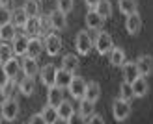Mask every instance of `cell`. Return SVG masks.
Instances as JSON below:
<instances>
[{
    "instance_id": "cell-2",
    "label": "cell",
    "mask_w": 153,
    "mask_h": 124,
    "mask_svg": "<svg viewBox=\"0 0 153 124\" xmlns=\"http://www.w3.org/2000/svg\"><path fill=\"white\" fill-rule=\"evenodd\" d=\"M131 104H129V100H123V98H116L112 102V115L114 119H116L118 122L129 119V115H131Z\"/></svg>"
},
{
    "instance_id": "cell-10",
    "label": "cell",
    "mask_w": 153,
    "mask_h": 124,
    "mask_svg": "<svg viewBox=\"0 0 153 124\" xmlns=\"http://www.w3.org/2000/svg\"><path fill=\"white\" fill-rule=\"evenodd\" d=\"M125 30H127L129 35H136L142 30V17L138 15V11L127 15V19H125Z\"/></svg>"
},
{
    "instance_id": "cell-18",
    "label": "cell",
    "mask_w": 153,
    "mask_h": 124,
    "mask_svg": "<svg viewBox=\"0 0 153 124\" xmlns=\"http://www.w3.org/2000/svg\"><path fill=\"white\" fill-rule=\"evenodd\" d=\"M99 96H101V87H99L97 82H88L86 83V91H84V98L90 100V102H97Z\"/></svg>"
},
{
    "instance_id": "cell-25",
    "label": "cell",
    "mask_w": 153,
    "mask_h": 124,
    "mask_svg": "<svg viewBox=\"0 0 153 124\" xmlns=\"http://www.w3.org/2000/svg\"><path fill=\"white\" fill-rule=\"evenodd\" d=\"M15 35H17V26L13 22H7V24L0 26V39L2 41H13Z\"/></svg>"
},
{
    "instance_id": "cell-42",
    "label": "cell",
    "mask_w": 153,
    "mask_h": 124,
    "mask_svg": "<svg viewBox=\"0 0 153 124\" xmlns=\"http://www.w3.org/2000/svg\"><path fill=\"white\" fill-rule=\"evenodd\" d=\"M84 2H86V6L90 7V9H94V7L99 4V0H84Z\"/></svg>"
},
{
    "instance_id": "cell-32",
    "label": "cell",
    "mask_w": 153,
    "mask_h": 124,
    "mask_svg": "<svg viewBox=\"0 0 153 124\" xmlns=\"http://www.w3.org/2000/svg\"><path fill=\"white\" fill-rule=\"evenodd\" d=\"M94 9L101 15L103 19H108L110 15H112V4L108 2V0H99V4L94 7Z\"/></svg>"
},
{
    "instance_id": "cell-43",
    "label": "cell",
    "mask_w": 153,
    "mask_h": 124,
    "mask_svg": "<svg viewBox=\"0 0 153 124\" xmlns=\"http://www.w3.org/2000/svg\"><path fill=\"white\" fill-rule=\"evenodd\" d=\"M0 120H4V107H2V102H0Z\"/></svg>"
},
{
    "instance_id": "cell-29",
    "label": "cell",
    "mask_w": 153,
    "mask_h": 124,
    "mask_svg": "<svg viewBox=\"0 0 153 124\" xmlns=\"http://www.w3.org/2000/svg\"><path fill=\"white\" fill-rule=\"evenodd\" d=\"M22 9L26 11L28 17H39V0H25V6H22Z\"/></svg>"
},
{
    "instance_id": "cell-37",
    "label": "cell",
    "mask_w": 153,
    "mask_h": 124,
    "mask_svg": "<svg viewBox=\"0 0 153 124\" xmlns=\"http://www.w3.org/2000/svg\"><path fill=\"white\" fill-rule=\"evenodd\" d=\"M56 9H60L62 13H71L73 11V7H75V4H73V0H56Z\"/></svg>"
},
{
    "instance_id": "cell-41",
    "label": "cell",
    "mask_w": 153,
    "mask_h": 124,
    "mask_svg": "<svg viewBox=\"0 0 153 124\" xmlns=\"http://www.w3.org/2000/svg\"><path fill=\"white\" fill-rule=\"evenodd\" d=\"M88 124H105V119L101 117V115H97V113H94V115H91V117H90Z\"/></svg>"
},
{
    "instance_id": "cell-13",
    "label": "cell",
    "mask_w": 153,
    "mask_h": 124,
    "mask_svg": "<svg viewBox=\"0 0 153 124\" xmlns=\"http://www.w3.org/2000/svg\"><path fill=\"white\" fill-rule=\"evenodd\" d=\"M45 50V44H43V39H39V37H30L28 41V50H26V56L28 58H39L41 52Z\"/></svg>"
},
{
    "instance_id": "cell-35",
    "label": "cell",
    "mask_w": 153,
    "mask_h": 124,
    "mask_svg": "<svg viewBox=\"0 0 153 124\" xmlns=\"http://www.w3.org/2000/svg\"><path fill=\"white\" fill-rule=\"evenodd\" d=\"M11 17H13V11L7 7L6 4H0V26L11 22Z\"/></svg>"
},
{
    "instance_id": "cell-15",
    "label": "cell",
    "mask_w": 153,
    "mask_h": 124,
    "mask_svg": "<svg viewBox=\"0 0 153 124\" xmlns=\"http://www.w3.org/2000/svg\"><path fill=\"white\" fill-rule=\"evenodd\" d=\"M121 72H123V82H129V83H133L140 76L138 69H136V63H133V61H125L121 65Z\"/></svg>"
},
{
    "instance_id": "cell-23",
    "label": "cell",
    "mask_w": 153,
    "mask_h": 124,
    "mask_svg": "<svg viewBox=\"0 0 153 124\" xmlns=\"http://www.w3.org/2000/svg\"><path fill=\"white\" fill-rule=\"evenodd\" d=\"M71 80H73V74H71V72H67L65 69H58V71H56V83H54V85H58V87L65 89V87H69Z\"/></svg>"
},
{
    "instance_id": "cell-22",
    "label": "cell",
    "mask_w": 153,
    "mask_h": 124,
    "mask_svg": "<svg viewBox=\"0 0 153 124\" xmlns=\"http://www.w3.org/2000/svg\"><path fill=\"white\" fill-rule=\"evenodd\" d=\"M108 56H110V65L112 67H121L125 63V50L120 48V46H114Z\"/></svg>"
},
{
    "instance_id": "cell-11",
    "label": "cell",
    "mask_w": 153,
    "mask_h": 124,
    "mask_svg": "<svg viewBox=\"0 0 153 124\" xmlns=\"http://www.w3.org/2000/svg\"><path fill=\"white\" fill-rule=\"evenodd\" d=\"M134 63H136V69H138L140 76H149L153 72V58L148 56V54H142Z\"/></svg>"
},
{
    "instance_id": "cell-38",
    "label": "cell",
    "mask_w": 153,
    "mask_h": 124,
    "mask_svg": "<svg viewBox=\"0 0 153 124\" xmlns=\"http://www.w3.org/2000/svg\"><path fill=\"white\" fill-rule=\"evenodd\" d=\"M10 80H11V78H10V76L6 74V71H4V67L0 65V91H2V89L6 87V85H7V83H10Z\"/></svg>"
},
{
    "instance_id": "cell-14",
    "label": "cell",
    "mask_w": 153,
    "mask_h": 124,
    "mask_svg": "<svg viewBox=\"0 0 153 124\" xmlns=\"http://www.w3.org/2000/svg\"><path fill=\"white\" fill-rule=\"evenodd\" d=\"M133 93H134V98H142V96H146L148 95V91H149V83L146 80V76H138L133 83Z\"/></svg>"
},
{
    "instance_id": "cell-20",
    "label": "cell",
    "mask_w": 153,
    "mask_h": 124,
    "mask_svg": "<svg viewBox=\"0 0 153 124\" xmlns=\"http://www.w3.org/2000/svg\"><path fill=\"white\" fill-rule=\"evenodd\" d=\"M17 89H19V93L21 95H25V96H30L32 93L36 91V82H34V78H30V76H25L19 83H17Z\"/></svg>"
},
{
    "instance_id": "cell-4",
    "label": "cell",
    "mask_w": 153,
    "mask_h": 124,
    "mask_svg": "<svg viewBox=\"0 0 153 124\" xmlns=\"http://www.w3.org/2000/svg\"><path fill=\"white\" fill-rule=\"evenodd\" d=\"M43 44H45V52H47L49 56H58L60 50H62V37L58 34L51 32L49 35H45Z\"/></svg>"
},
{
    "instance_id": "cell-19",
    "label": "cell",
    "mask_w": 153,
    "mask_h": 124,
    "mask_svg": "<svg viewBox=\"0 0 153 124\" xmlns=\"http://www.w3.org/2000/svg\"><path fill=\"white\" fill-rule=\"evenodd\" d=\"M2 67H4L6 74L10 76L11 80H15V78H17V74L21 72V61H19L17 58H10V59H7Z\"/></svg>"
},
{
    "instance_id": "cell-34",
    "label": "cell",
    "mask_w": 153,
    "mask_h": 124,
    "mask_svg": "<svg viewBox=\"0 0 153 124\" xmlns=\"http://www.w3.org/2000/svg\"><path fill=\"white\" fill-rule=\"evenodd\" d=\"M51 19L49 15H39V35H49L51 34Z\"/></svg>"
},
{
    "instance_id": "cell-36",
    "label": "cell",
    "mask_w": 153,
    "mask_h": 124,
    "mask_svg": "<svg viewBox=\"0 0 153 124\" xmlns=\"http://www.w3.org/2000/svg\"><path fill=\"white\" fill-rule=\"evenodd\" d=\"M10 58H13V48L10 44H0V65H4Z\"/></svg>"
},
{
    "instance_id": "cell-5",
    "label": "cell",
    "mask_w": 153,
    "mask_h": 124,
    "mask_svg": "<svg viewBox=\"0 0 153 124\" xmlns=\"http://www.w3.org/2000/svg\"><path fill=\"white\" fill-rule=\"evenodd\" d=\"M2 107H4V120L13 122L15 119L19 117V102H17L13 96H7V98L4 100V102H2Z\"/></svg>"
},
{
    "instance_id": "cell-44",
    "label": "cell",
    "mask_w": 153,
    "mask_h": 124,
    "mask_svg": "<svg viewBox=\"0 0 153 124\" xmlns=\"http://www.w3.org/2000/svg\"><path fill=\"white\" fill-rule=\"evenodd\" d=\"M2 4H7V0H2Z\"/></svg>"
},
{
    "instance_id": "cell-9",
    "label": "cell",
    "mask_w": 153,
    "mask_h": 124,
    "mask_svg": "<svg viewBox=\"0 0 153 124\" xmlns=\"http://www.w3.org/2000/svg\"><path fill=\"white\" fill-rule=\"evenodd\" d=\"M21 71H22V74L25 76H30V78H34L36 74H39V65H37V59L36 58H28V56H25L22 58V61H21Z\"/></svg>"
},
{
    "instance_id": "cell-27",
    "label": "cell",
    "mask_w": 153,
    "mask_h": 124,
    "mask_svg": "<svg viewBox=\"0 0 153 124\" xmlns=\"http://www.w3.org/2000/svg\"><path fill=\"white\" fill-rule=\"evenodd\" d=\"M11 22L17 28H25V24L28 22V15L26 11L22 9V7H17V9H13V17H11Z\"/></svg>"
},
{
    "instance_id": "cell-24",
    "label": "cell",
    "mask_w": 153,
    "mask_h": 124,
    "mask_svg": "<svg viewBox=\"0 0 153 124\" xmlns=\"http://www.w3.org/2000/svg\"><path fill=\"white\" fill-rule=\"evenodd\" d=\"M58 119H62V120H65L67 122V119H71V115L75 113V109H73V104L69 102V100H64L62 104H58Z\"/></svg>"
},
{
    "instance_id": "cell-39",
    "label": "cell",
    "mask_w": 153,
    "mask_h": 124,
    "mask_svg": "<svg viewBox=\"0 0 153 124\" xmlns=\"http://www.w3.org/2000/svg\"><path fill=\"white\" fill-rule=\"evenodd\" d=\"M67 124H86V119L80 113H73L71 119H67Z\"/></svg>"
},
{
    "instance_id": "cell-30",
    "label": "cell",
    "mask_w": 153,
    "mask_h": 124,
    "mask_svg": "<svg viewBox=\"0 0 153 124\" xmlns=\"http://www.w3.org/2000/svg\"><path fill=\"white\" fill-rule=\"evenodd\" d=\"M118 7L123 15H131V13H136L138 4H136V0H118Z\"/></svg>"
},
{
    "instance_id": "cell-6",
    "label": "cell",
    "mask_w": 153,
    "mask_h": 124,
    "mask_svg": "<svg viewBox=\"0 0 153 124\" xmlns=\"http://www.w3.org/2000/svg\"><path fill=\"white\" fill-rule=\"evenodd\" d=\"M69 93H71V96L76 98V100H82L84 98V91H86V80L82 78V76H75L73 74V80L69 83Z\"/></svg>"
},
{
    "instance_id": "cell-31",
    "label": "cell",
    "mask_w": 153,
    "mask_h": 124,
    "mask_svg": "<svg viewBox=\"0 0 153 124\" xmlns=\"http://www.w3.org/2000/svg\"><path fill=\"white\" fill-rule=\"evenodd\" d=\"M79 113L82 115L84 119H90L91 115L95 113V104L90 102V100H86V98H82L80 100V106H79Z\"/></svg>"
},
{
    "instance_id": "cell-33",
    "label": "cell",
    "mask_w": 153,
    "mask_h": 124,
    "mask_svg": "<svg viewBox=\"0 0 153 124\" xmlns=\"http://www.w3.org/2000/svg\"><path fill=\"white\" fill-rule=\"evenodd\" d=\"M120 98H123V100H131L134 98V93H133V85L129 83V82H121L120 85Z\"/></svg>"
},
{
    "instance_id": "cell-17",
    "label": "cell",
    "mask_w": 153,
    "mask_h": 124,
    "mask_svg": "<svg viewBox=\"0 0 153 124\" xmlns=\"http://www.w3.org/2000/svg\"><path fill=\"white\" fill-rule=\"evenodd\" d=\"M103 24H105V19H103L95 9H90V11L86 13V26H88L90 30H101Z\"/></svg>"
},
{
    "instance_id": "cell-45",
    "label": "cell",
    "mask_w": 153,
    "mask_h": 124,
    "mask_svg": "<svg viewBox=\"0 0 153 124\" xmlns=\"http://www.w3.org/2000/svg\"><path fill=\"white\" fill-rule=\"evenodd\" d=\"M0 4H2V0H0Z\"/></svg>"
},
{
    "instance_id": "cell-1",
    "label": "cell",
    "mask_w": 153,
    "mask_h": 124,
    "mask_svg": "<svg viewBox=\"0 0 153 124\" xmlns=\"http://www.w3.org/2000/svg\"><path fill=\"white\" fill-rule=\"evenodd\" d=\"M94 46L99 56H106V54H110V50L114 48V41H112V35L108 32H103V30H99L97 32V37L94 41Z\"/></svg>"
},
{
    "instance_id": "cell-12",
    "label": "cell",
    "mask_w": 153,
    "mask_h": 124,
    "mask_svg": "<svg viewBox=\"0 0 153 124\" xmlns=\"http://www.w3.org/2000/svg\"><path fill=\"white\" fill-rule=\"evenodd\" d=\"M49 19H51L52 30H65V28H67V15L62 13L60 9L51 11V13H49Z\"/></svg>"
},
{
    "instance_id": "cell-26",
    "label": "cell",
    "mask_w": 153,
    "mask_h": 124,
    "mask_svg": "<svg viewBox=\"0 0 153 124\" xmlns=\"http://www.w3.org/2000/svg\"><path fill=\"white\" fill-rule=\"evenodd\" d=\"M25 32L26 35L39 37V17H28V22L25 24Z\"/></svg>"
},
{
    "instance_id": "cell-8",
    "label": "cell",
    "mask_w": 153,
    "mask_h": 124,
    "mask_svg": "<svg viewBox=\"0 0 153 124\" xmlns=\"http://www.w3.org/2000/svg\"><path fill=\"white\" fill-rule=\"evenodd\" d=\"M56 71L58 69L52 65V63H47L41 71H39V78H41V83L47 85V87H52L56 83Z\"/></svg>"
},
{
    "instance_id": "cell-40",
    "label": "cell",
    "mask_w": 153,
    "mask_h": 124,
    "mask_svg": "<svg viewBox=\"0 0 153 124\" xmlns=\"http://www.w3.org/2000/svg\"><path fill=\"white\" fill-rule=\"evenodd\" d=\"M28 124H47V122H45V119H43L41 113H36V115H32V117H30Z\"/></svg>"
},
{
    "instance_id": "cell-28",
    "label": "cell",
    "mask_w": 153,
    "mask_h": 124,
    "mask_svg": "<svg viewBox=\"0 0 153 124\" xmlns=\"http://www.w3.org/2000/svg\"><path fill=\"white\" fill-rule=\"evenodd\" d=\"M41 115H43V119H45V122L47 124H56L58 122V109L54 106H45L43 107V111H41Z\"/></svg>"
},
{
    "instance_id": "cell-16",
    "label": "cell",
    "mask_w": 153,
    "mask_h": 124,
    "mask_svg": "<svg viewBox=\"0 0 153 124\" xmlns=\"http://www.w3.org/2000/svg\"><path fill=\"white\" fill-rule=\"evenodd\" d=\"M62 102H64V91H62V87H58V85H52V87H49L47 104L58 107V104H62Z\"/></svg>"
},
{
    "instance_id": "cell-7",
    "label": "cell",
    "mask_w": 153,
    "mask_h": 124,
    "mask_svg": "<svg viewBox=\"0 0 153 124\" xmlns=\"http://www.w3.org/2000/svg\"><path fill=\"white\" fill-rule=\"evenodd\" d=\"M28 41H30V37L26 34H17L13 37V44H11V48H13V54L15 56H26V50H28Z\"/></svg>"
},
{
    "instance_id": "cell-3",
    "label": "cell",
    "mask_w": 153,
    "mask_h": 124,
    "mask_svg": "<svg viewBox=\"0 0 153 124\" xmlns=\"http://www.w3.org/2000/svg\"><path fill=\"white\" fill-rule=\"evenodd\" d=\"M75 46H76V52L80 54V56H88L94 48V39L90 37V34L86 30H82V32L76 34L75 37Z\"/></svg>"
},
{
    "instance_id": "cell-21",
    "label": "cell",
    "mask_w": 153,
    "mask_h": 124,
    "mask_svg": "<svg viewBox=\"0 0 153 124\" xmlns=\"http://www.w3.org/2000/svg\"><path fill=\"white\" fill-rule=\"evenodd\" d=\"M62 69H65L67 72L75 74L76 69H79V56H75V54H65L64 59H62Z\"/></svg>"
}]
</instances>
